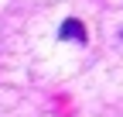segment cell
<instances>
[{
  "label": "cell",
  "instance_id": "obj_1",
  "mask_svg": "<svg viewBox=\"0 0 123 117\" xmlns=\"http://www.w3.org/2000/svg\"><path fill=\"white\" fill-rule=\"evenodd\" d=\"M62 41H79V45H86L89 41V31H86V24L79 17H68V21H62V31H58Z\"/></svg>",
  "mask_w": 123,
  "mask_h": 117
}]
</instances>
